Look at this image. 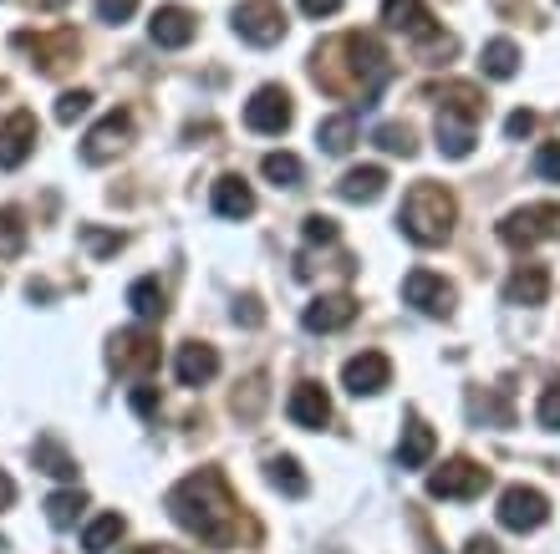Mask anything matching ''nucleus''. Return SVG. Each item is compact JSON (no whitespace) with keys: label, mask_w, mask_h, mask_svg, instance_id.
<instances>
[{"label":"nucleus","mask_w":560,"mask_h":554,"mask_svg":"<svg viewBox=\"0 0 560 554\" xmlns=\"http://www.w3.org/2000/svg\"><path fill=\"white\" fill-rule=\"evenodd\" d=\"M341 381L357 397H377L393 381V362H387L383 351H362V356H352V362L341 366Z\"/></svg>","instance_id":"obj_13"},{"label":"nucleus","mask_w":560,"mask_h":554,"mask_svg":"<svg viewBox=\"0 0 560 554\" xmlns=\"http://www.w3.org/2000/svg\"><path fill=\"white\" fill-rule=\"evenodd\" d=\"M306 239H311V245H331V239H337V224L326 220V214H311V220H306Z\"/></svg>","instance_id":"obj_40"},{"label":"nucleus","mask_w":560,"mask_h":554,"mask_svg":"<svg viewBox=\"0 0 560 554\" xmlns=\"http://www.w3.org/2000/svg\"><path fill=\"white\" fill-rule=\"evenodd\" d=\"M270 483H276V488H285L291 498L306 494V473H301V463H295V458H270Z\"/></svg>","instance_id":"obj_32"},{"label":"nucleus","mask_w":560,"mask_h":554,"mask_svg":"<svg viewBox=\"0 0 560 554\" xmlns=\"http://www.w3.org/2000/svg\"><path fill=\"white\" fill-rule=\"evenodd\" d=\"M383 189H387V168H377V163L352 168V174L337 184V193L347 199V204H372V199H383Z\"/></svg>","instance_id":"obj_22"},{"label":"nucleus","mask_w":560,"mask_h":554,"mask_svg":"<svg viewBox=\"0 0 560 554\" xmlns=\"http://www.w3.org/2000/svg\"><path fill=\"white\" fill-rule=\"evenodd\" d=\"M174 372L184 387H205V381H214V372H220V351L205 346V341H189V346H178Z\"/></svg>","instance_id":"obj_18"},{"label":"nucleus","mask_w":560,"mask_h":554,"mask_svg":"<svg viewBox=\"0 0 560 554\" xmlns=\"http://www.w3.org/2000/svg\"><path fill=\"white\" fill-rule=\"evenodd\" d=\"M82 509H88V494H82V488H77V494L67 488V494H51V498H46V519H51L57 529H72Z\"/></svg>","instance_id":"obj_29"},{"label":"nucleus","mask_w":560,"mask_h":554,"mask_svg":"<svg viewBox=\"0 0 560 554\" xmlns=\"http://www.w3.org/2000/svg\"><path fill=\"white\" fill-rule=\"evenodd\" d=\"M454 214H458V204H454V193L443 189V184H413L408 189V199H402V214H398V224H402V234L413 239V245H443L448 234H454Z\"/></svg>","instance_id":"obj_3"},{"label":"nucleus","mask_w":560,"mask_h":554,"mask_svg":"<svg viewBox=\"0 0 560 554\" xmlns=\"http://www.w3.org/2000/svg\"><path fill=\"white\" fill-rule=\"evenodd\" d=\"M133 408H138V412H153V408H159V392H153V387H143V392H133Z\"/></svg>","instance_id":"obj_44"},{"label":"nucleus","mask_w":560,"mask_h":554,"mask_svg":"<svg viewBox=\"0 0 560 554\" xmlns=\"http://www.w3.org/2000/svg\"><path fill=\"white\" fill-rule=\"evenodd\" d=\"M316 143H322L326 153H347V148L357 143V117H352V113L326 117L322 128H316Z\"/></svg>","instance_id":"obj_26"},{"label":"nucleus","mask_w":560,"mask_h":554,"mask_svg":"<svg viewBox=\"0 0 560 554\" xmlns=\"http://www.w3.org/2000/svg\"><path fill=\"white\" fill-rule=\"evenodd\" d=\"M546 295H550L546 264H520L515 275H510V285H504V300H510V306H546Z\"/></svg>","instance_id":"obj_20"},{"label":"nucleus","mask_w":560,"mask_h":554,"mask_svg":"<svg viewBox=\"0 0 560 554\" xmlns=\"http://www.w3.org/2000/svg\"><path fill=\"white\" fill-rule=\"evenodd\" d=\"M500 239L515 249H530L540 239H560V204H525L500 224Z\"/></svg>","instance_id":"obj_6"},{"label":"nucleus","mask_w":560,"mask_h":554,"mask_svg":"<svg viewBox=\"0 0 560 554\" xmlns=\"http://www.w3.org/2000/svg\"><path fill=\"white\" fill-rule=\"evenodd\" d=\"M0 550H5V540H0Z\"/></svg>","instance_id":"obj_49"},{"label":"nucleus","mask_w":560,"mask_h":554,"mask_svg":"<svg viewBox=\"0 0 560 554\" xmlns=\"http://www.w3.org/2000/svg\"><path fill=\"white\" fill-rule=\"evenodd\" d=\"M128 132H133V117L128 113H107L97 128L82 138V158L88 163H107V158H118L122 143H128Z\"/></svg>","instance_id":"obj_14"},{"label":"nucleus","mask_w":560,"mask_h":554,"mask_svg":"<svg viewBox=\"0 0 560 554\" xmlns=\"http://www.w3.org/2000/svg\"><path fill=\"white\" fill-rule=\"evenodd\" d=\"M377 148L398 153V158H413L418 138H413V128H402V122H383V128H377Z\"/></svg>","instance_id":"obj_33"},{"label":"nucleus","mask_w":560,"mask_h":554,"mask_svg":"<svg viewBox=\"0 0 560 554\" xmlns=\"http://www.w3.org/2000/svg\"><path fill=\"white\" fill-rule=\"evenodd\" d=\"M148 36L159 46H168V51H178V46H189L194 36H199V21H194V11H184V5H159L153 21H148Z\"/></svg>","instance_id":"obj_15"},{"label":"nucleus","mask_w":560,"mask_h":554,"mask_svg":"<svg viewBox=\"0 0 560 554\" xmlns=\"http://www.w3.org/2000/svg\"><path fill=\"white\" fill-rule=\"evenodd\" d=\"M235 31H240V42H250V46H276L285 36V11H280L276 0H245L235 11Z\"/></svg>","instance_id":"obj_7"},{"label":"nucleus","mask_w":560,"mask_h":554,"mask_svg":"<svg viewBox=\"0 0 560 554\" xmlns=\"http://www.w3.org/2000/svg\"><path fill=\"white\" fill-rule=\"evenodd\" d=\"M113 366H118V372H133V377L153 372V366H159V335L153 331H118L113 335Z\"/></svg>","instance_id":"obj_12"},{"label":"nucleus","mask_w":560,"mask_h":554,"mask_svg":"<svg viewBox=\"0 0 560 554\" xmlns=\"http://www.w3.org/2000/svg\"><path fill=\"white\" fill-rule=\"evenodd\" d=\"M128 554H174V550H163V544H138V550H128Z\"/></svg>","instance_id":"obj_47"},{"label":"nucleus","mask_w":560,"mask_h":554,"mask_svg":"<svg viewBox=\"0 0 560 554\" xmlns=\"http://www.w3.org/2000/svg\"><path fill=\"white\" fill-rule=\"evenodd\" d=\"M128 306L138 310V321H163V291H159V280H133L128 285Z\"/></svg>","instance_id":"obj_28"},{"label":"nucleus","mask_w":560,"mask_h":554,"mask_svg":"<svg viewBox=\"0 0 560 554\" xmlns=\"http://www.w3.org/2000/svg\"><path fill=\"white\" fill-rule=\"evenodd\" d=\"M489 488V468H479L474 458H454L443 463L433 479H428V494L433 498H474Z\"/></svg>","instance_id":"obj_8"},{"label":"nucleus","mask_w":560,"mask_h":554,"mask_svg":"<svg viewBox=\"0 0 560 554\" xmlns=\"http://www.w3.org/2000/svg\"><path fill=\"white\" fill-rule=\"evenodd\" d=\"M311 76H316V87L331 92V97H362V107H372V97H377V87L393 76V67H387V51L377 36L347 31L337 42L316 46Z\"/></svg>","instance_id":"obj_1"},{"label":"nucleus","mask_w":560,"mask_h":554,"mask_svg":"<svg viewBox=\"0 0 560 554\" xmlns=\"http://www.w3.org/2000/svg\"><path fill=\"white\" fill-rule=\"evenodd\" d=\"M31 458H36V468H42V473H51V479H77L72 452L61 448L57 438H36V448H31Z\"/></svg>","instance_id":"obj_25"},{"label":"nucleus","mask_w":560,"mask_h":554,"mask_svg":"<svg viewBox=\"0 0 560 554\" xmlns=\"http://www.w3.org/2000/svg\"><path fill=\"white\" fill-rule=\"evenodd\" d=\"M306 331H341V326L357 321V300L352 295H322V300H311L306 306Z\"/></svg>","instance_id":"obj_19"},{"label":"nucleus","mask_w":560,"mask_h":554,"mask_svg":"<svg viewBox=\"0 0 560 554\" xmlns=\"http://www.w3.org/2000/svg\"><path fill=\"white\" fill-rule=\"evenodd\" d=\"M15 46L21 51H31L36 57V67H42L46 76H61L67 67L77 61V51H82V42H77V31H15Z\"/></svg>","instance_id":"obj_5"},{"label":"nucleus","mask_w":560,"mask_h":554,"mask_svg":"<svg viewBox=\"0 0 560 554\" xmlns=\"http://www.w3.org/2000/svg\"><path fill=\"white\" fill-rule=\"evenodd\" d=\"M428 458H433V427H428L423 417H408L402 443H398V463L402 468H423Z\"/></svg>","instance_id":"obj_24"},{"label":"nucleus","mask_w":560,"mask_h":554,"mask_svg":"<svg viewBox=\"0 0 560 554\" xmlns=\"http://www.w3.org/2000/svg\"><path fill=\"white\" fill-rule=\"evenodd\" d=\"M122 529H128V524H122V514H103V519H92L88 534H82V550H88V554H107L113 544L122 540Z\"/></svg>","instance_id":"obj_27"},{"label":"nucleus","mask_w":560,"mask_h":554,"mask_svg":"<svg viewBox=\"0 0 560 554\" xmlns=\"http://www.w3.org/2000/svg\"><path fill=\"white\" fill-rule=\"evenodd\" d=\"M383 21L393 31H402V36H418V42L439 36V21H433L423 0H383Z\"/></svg>","instance_id":"obj_17"},{"label":"nucleus","mask_w":560,"mask_h":554,"mask_svg":"<svg viewBox=\"0 0 560 554\" xmlns=\"http://www.w3.org/2000/svg\"><path fill=\"white\" fill-rule=\"evenodd\" d=\"M291 117H295V107H291V92L285 87H260L250 103H245V122H250V132H266V138H276V132L291 128Z\"/></svg>","instance_id":"obj_9"},{"label":"nucleus","mask_w":560,"mask_h":554,"mask_svg":"<svg viewBox=\"0 0 560 554\" xmlns=\"http://www.w3.org/2000/svg\"><path fill=\"white\" fill-rule=\"evenodd\" d=\"M485 72L500 76V82H504V76H515L520 72V46L504 42V36H500V42H489L485 46Z\"/></svg>","instance_id":"obj_30"},{"label":"nucleus","mask_w":560,"mask_h":554,"mask_svg":"<svg viewBox=\"0 0 560 554\" xmlns=\"http://www.w3.org/2000/svg\"><path fill=\"white\" fill-rule=\"evenodd\" d=\"M464 554H500V544H494V540H469V550H464Z\"/></svg>","instance_id":"obj_45"},{"label":"nucleus","mask_w":560,"mask_h":554,"mask_svg":"<svg viewBox=\"0 0 560 554\" xmlns=\"http://www.w3.org/2000/svg\"><path fill=\"white\" fill-rule=\"evenodd\" d=\"M26 245V224H21V209H0V255H15Z\"/></svg>","instance_id":"obj_34"},{"label":"nucleus","mask_w":560,"mask_h":554,"mask_svg":"<svg viewBox=\"0 0 560 554\" xmlns=\"http://www.w3.org/2000/svg\"><path fill=\"white\" fill-rule=\"evenodd\" d=\"M285 412H291L295 427H322L326 417H331V402H326V392L316 381H301L291 392V402H285Z\"/></svg>","instance_id":"obj_21"},{"label":"nucleus","mask_w":560,"mask_h":554,"mask_svg":"<svg viewBox=\"0 0 560 554\" xmlns=\"http://www.w3.org/2000/svg\"><path fill=\"white\" fill-rule=\"evenodd\" d=\"M36 148V117L31 113H11L0 128V168H21Z\"/></svg>","instance_id":"obj_16"},{"label":"nucleus","mask_w":560,"mask_h":554,"mask_svg":"<svg viewBox=\"0 0 560 554\" xmlns=\"http://www.w3.org/2000/svg\"><path fill=\"white\" fill-rule=\"evenodd\" d=\"M92 107V92L88 87H77V92H61L57 97V122H77V117Z\"/></svg>","instance_id":"obj_35"},{"label":"nucleus","mask_w":560,"mask_h":554,"mask_svg":"<svg viewBox=\"0 0 560 554\" xmlns=\"http://www.w3.org/2000/svg\"><path fill=\"white\" fill-rule=\"evenodd\" d=\"M535 174L550 178V184H560V143H546L540 153H535Z\"/></svg>","instance_id":"obj_39"},{"label":"nucleus","mask_w":560,"mask_h":554,"mask_svg":"<svg viewBox=\"0 0 560 554\" xmlns=\"http://www.w3.org/2000/svg\"><path fill=\"white\" fill-rule=\"evenodd\" d=\"M214 214H224V220H245V214H255V193L240 174H224L220 184H214Z\"/></svg>","instance_id":"obj_23"},{"label":"nucleus","mask_w":560,"mask_h":554,"mask_svg":"<svg viewBox=\"0 0 560 554\" xmlns=\"http://www.w3.org/2000/svg\"><path fill=\"white\" fill-rule=\"evenodd\" d=\"M504 132H510V138H525V132H535V113H510Z\"/></svg>","instance_id":"obj_42"},{"label":"nucleus","mask_w":560,"mask_h":554,"mask_svg":"<svg viewBox=\"0 0 560 554\" xmlns=\"http://www.w3.org/2000/svg\"><path fill=\"white\" fill-rule=\"evenodd\" d=\"M168 509H174V519L189 529V534H199V540L214 544V550H230L240 534V509L214 468L189 473V479L178 483L174 494H168Z\"/></svg>","instance_id":"obj_2"},{"label":"nucleus","mask_w":560,"mask_h":554,"mask_svg":"<svg viewBox=\"0 0 560 554\" xmlns=\"http://www.w3.org/2000/svg\"><path fill=\"white\" fill-rule=\"evenodd\" d=\"M535 417H540V427L560 433V381H550V387H546V397H540V408H535Z\"/></svg>","instance_id":"obj_36"},{"label":"nucleus","mask_w":560,"mask_h":554,"mask_svg":"<svg viewBox=\"0 0 560 554\" xmlns=\"http://www.w3.org/2000/svg\"><path fill=\"white\" fill-rule=\"evenodd\" d=\"M485 103L474 87H443V113H439V148L448 158H469L474 153V122H479Z\"/></svg>","instance_id":"obj_4"},{"label":"nucleus","mask_w":560,"mask_h":554,"mask_svg":"<svg viewBox=\"0 0 560 554\" xmlns=\"http://www.w3.org/2000/svg\"><path fill=\"white\" fill-rule=\"evenodd\" d=\"M235 321H245V326H260V321H266V310H260V300H250V295H245V300L235 306Z\"/></svg>","instance_id":"obj_41"},{"label":"nucleus","mask_w":560,"mask_h":554,"mask_svg":"<svg viewBox=\"0 0 560 554\" xmlns=\"http://www.w3.org/2000/svg\"><path fill=\"white\" fill-rule=\"evenodd\" d=\"M42 5H51V11H57V5H67V0H42Z\"/></svg>","instance_id":"obj_48"},{"label":"nucleus","mask_w":560,"mask_h":554,"mask_svg":"<svg viewBox=\"0 0 560 554\" xmlns=\"http://www.w3.org/2000/svg\"><path fill=\"white\" fill-rule=\"evenodd\" d=\"M138 0H97V21H107V26H122V21H133Z\"/></svg>","instance_id":"obj_37"},{"label":"nucleus","mask_w":560,"mask_h":554,"mask_svg":"<svg viewBox=\"0 0 560 554\" xmlns=\"http://www.w3.org/2000/svg\"><path fill=\"white\" fill-rule=\"evenodd\" d=\"M550 519V504L540 488H504L500 498V524L515 529V534H530V529H540Z\"/></svg>","instance_id":"obj_10"},{"label":"nucleus","mask_w":560,"mask_h":554,"mask_svg":"<svg viewBox=\"0 0 560 554\" xmlns=\"http://www.w3.org/2000/svg\"><path fill=\"white\" fill-rule=\"evenodd\" d=\"M402 300L418 306L423 316H448L454 310V285L443 275H433V270H413V275L402 280Z\"/></svg>","instance_id":"obj_11"},{"label":"nucleus","mask_w":560,"mask_h":554,"mask_svg":"<svg viewBox=\"0 0 560 554\" xmlns=\"http://www.w3.org/2000/svg\"><path fill=\"white\" fill-rule=\"evenodd\" d=\"M266 178L276 184V189H301V158L295 153H266Z\"/></svg>","instance_id":"obj_31"},{"label":"nucleus","mask_w":560,"mask_h":554,"mask_svg":"<svg viewBox=\"0 0 560 554\" xmlns=\"http://www.w3.org/2000/svg\"><path fill=\"white\" fill-rule=\"evenodd\" d=\"M82 239H88L97 255H118L122 249V234H107V229H97V224H82Z\"/></svg>","instance_id":"obj_38"},{"label":"nucleus","mask_w":560,"mask_h":554,"mask_svg":"<svg viewBox=\"0 0 560 554\" xmlns=\"http://www.w3.org/2000/svg\"><path fill=\"white\" fill-rule=\"evenodd\" d=\"M11 498H15V483L0 473V509H11Z\"/></svg>","instance_id":"obj_46"},{"label":"nucleus","mask_w":560,"mask_h":554,"mask_svg":"<svg viewBox=\"0 0 560 554\" xmlns=\"http://www.w3.org/2000/svg\"><path fill=\"white\" fill-rule=\"evenodd\" d=\"M301 11L322 21V15H337V11H341V0H301Z\"/></svg>","instance_id":"obj_43"}]
</instances>
